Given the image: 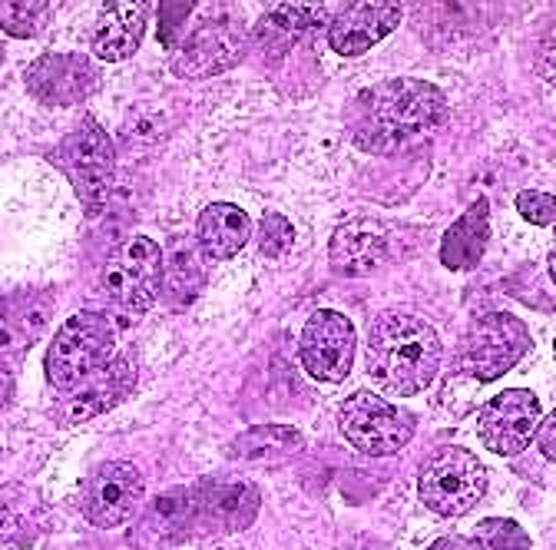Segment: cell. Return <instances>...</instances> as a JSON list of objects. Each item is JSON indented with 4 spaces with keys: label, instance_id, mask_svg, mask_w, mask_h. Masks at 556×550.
Returning a JSON list of instances; mask_svg holds the SVG:
<instances>
[{
    "label": "cell",
    "instance_id": "obj_1",
    "mask_svg": "<svg viewBox=\"0 0 556 550\" xmlns=\"http://www.w3.org/2000/svg\"><path fill=\"white\" fill-rule=\"evenodd\" d=\"M444 346L434 325L410 312H384L371 322L365 365L371 382L394 398L421 395L441 372Z\"/></svg>",
    "mask_w": 556,
    "mask_h": 550
},
{
    "label": "cell",
    "instance_id": "obj_2",
    "mask_svg": "<svg viewBox=\"0 0 556 550\" xmlns=\"http://www.w3.org/2000/svg\"><path fill=\"white\" fill-rule=\"evenodd\" d=\"M447 120L444 93L428 80H388L362 93L355 143L368 153H397L434 136Z\"/></svg>",
    "mask_w": 556,
    "mask_h": 550
},
{
    "label": "cell",
    "instance_id": "obj_3",
    "mask_svg": "<svg viewBox=\"0 0 556 550\" xmlns=\"http://www.w3.org/2000/svg\"><path fill=\"white\" fill-rule=\"evenodd\" d=\"M116 355V325L103 312H77L53 335L47 349V382L56 391H70L100 372Z\"/></svg>",
    "mask_w": 556,
    "mask_h": 550
},
{
    "label": "cell",
    "instance_id": "obj_4",
    "mask_svg": "<svg viewBox=\"0 0 556 550\" xmlns=\"http://www.w3.org/2000/svg\"><path fill=\"white\" fill-rule=\"evenodd\" d=\"M163 249L147 236H136L103 262L100 292L123 312H150L163 292Z\"/></svg>",
    "mask_w": 556,
    "mask_h": 550
},
{
    "label": "cell",
    "instance_id": "obj_5",
    "mask_svg": "<svg viewBox=\"0 0 556 550\" xmlns=\"http://www.w3.org/2000/svg\"><path fill=\"white\" fill-rule=\"evenodd\" d=\"M417 495L438 517H460L486 495V467L467 448H441L417 474Z\"/></svg>",
    "mask_w": 556,
    "mask_h": 550
},
{
    "label": "cell",
    "instance_id": "obj_6",
    "mask_svg": "<svg viewBox=\"0 0 556 550\" xmlns=\"http://www.w3.org/2000/svg\"><path fill=\"white\" fill-rule=\"evenodd\" d=\"M50 163L60 173H66V179L74 183L77 196L84 199L90 213L106 202L116 173V150L97 120H84L74 133H66L50 150Z\"/></svg>",
    "mask_w": 556,
    "mask_h": 550
},
{
    "label": "cell",
    "instance_id": "obj_7",
    "mask_svg": "<svg viewBox=\"0 0 556 550\" xmlns=\"http://www.w3.org/2000/svg\"><path fill=\"white\" fill-rule=\"evenodd\" d=\"M344 441L368 458H391L414 438V418L375 391L352 395L338 411Z\"/></svg>",
    "mask_w": 556,
    "mask_h": 550
},
{
    "label": "cell",
    "instance_id": "obj_8",
    "mask_svg": "<svg viewBox=\"0 0 556 550\" xmlns=\"http://www.w3.org/2000/svg\"><path fill=\"white\" fill-rule=\"evenodd\" d=\"M249 30L229 11H213L202 24H195L173 53V71L186 80L216 77L245 57Z\"/></svg>",
    "mask_w": 556,
    "mask_h": 550
},
{
    "label": "cell",
    "instance_id": "obj_9",
    "mask_svg": "<svg viewBox=\"0 0 556 550\" xmlns=\"http://www.w3.org/2000/svg\"><path fill=\"white\" fill-rule=\"evenodd\" d=\"M530 352V328L510 312H486L473 318L460 349V365L473 382L486 385L507 375Z\"/></svg>",
    "mask_w": 556,
    "mask_h": 550
},
{
    "label": "cell",
    "instance_id": "obj_10",
    "mask_svg": "<svg viewBox=\"0 0 556 550\" xmlns=\"http://www.w3.org/2000/svg\"><path fill=\"white\" fill-rule=\"evenodd\" d=\"M355 349H358L355 325L348 322L341 312H331V309H318L305 322L302 338H299V355H302L305 372L325 385L344 382L348 375H352Z\"/></svg>",
    "mask_w": 556,
    "mask_h": 550
},
{
    "label": "cell",
    "instance_id": "obj_11",
    "mask_svg": "<svg viewBox=\"0 0 556 550\" xmlns=\"http://www.w3.org/2000/svg\"><path fill=\"white\" fill-rule=\"evenodd\" d=\"M143 495H147L143 474L129 461H106L93 467L84 480V495H80L84 517L100 530H113L143 508Z\"/></svg>",
    "mask_w": 556,
    "mask_h": 550
},
{
    "label": "cell",
    "instance_id": "obj_12",
    "mask_svg": "<svg viewBox=\"0 0 556 550\" xmlns=\"http://www.w3.org/2000/svg\"><path fill=\"white\" fill-rule=\"evenodd\" d=\"M136 385V368L126 355H113L100 372H93L87 382H80L77 388L60 391V398L50 408V418L60 428H77L87 425L106 411H113L119 401H126V395Z\"/></svg>",
    "mask_w": 556,
    "mask_h": 550
},
{
    "label": "cell",
    "instance_id": "obj_13",
    "mask_svg": "<svg viewBox=\"0 0 556 550\" xmlns=\"http://www.w3.org/2000/svg\"><path fill=\"white\" fill-rule=\"evenodd\" d=\"M543 422L540 398L527 388H507L480 408L477 432L494 454H520Z\"/></svg>",
    "mask_w": 556,
    "mask_h": 550
},
{
    "label": "cell",
    "instance_id": "obj_14",
    "mask_svg": "<svg viewBox=\"0 0 556 550\" xmlns=\"http://www.w3.org/2000/svg\"><path fill=\"white\" fill-rule=\"evenodd\" d=\"M27 90L47 107H74L97 93L100 71L84 53H43L27 66Z\"/></svg>",
    "mask_w": 556,
    "mask_h": 550
},
{
    "label": "cell",
    "instance_id": "obj_15",
    "mask_svg": "<svg viewBox=\"0 0 556 550\" xmlns=\"http://www.w3.org/2000/svg\"><path fill=\"white\" fill-rule=\"evenodd\" d=\"M391 259V229L378 220H352L334 229L328 262L344 279H365Z\"/></svg>",
    "mask_w": 556,
    "mask_h": 550
},
{
    "label": "cell",
    "instance_id": "obj_16",
    "mask_svg": "<svg viewBox=\"0 0 556 550\" xmlns=\"http://www.w3.org/2000/svg\"><path fill=\"white\" fill-rule=\"evenodd\" d=\"M401 4H348L328 24V47L341 57H362L401 24Z\"/></svg>",
    "mask_w": 556,
    "mask_h": 550
},
{
    "label": "cell",
    "instance_id": "obj_17",
    "mask_svg": "<svg viewBox=\"0 0 556 550\" xmlns=\"http://www.w3.org/2000/svg\"><path fill=\"white\" fill-rule=\"evenodd\" d=\"M147 14L150 8L139 4V0H113V4H106L93 27V53L106 63L132 57L147 37Z\"/></svg>",
    "mask_w": 556,
    "mask_h": 550
},
{
    "label": "cell",
    "instance_id": "obj_18",
    "mask_svg": "<svg viewBox=\"0 0 556 550\" xmlns=\"http://www.w3.org/2000/svg\"><path fill=\"white\" fill-rule=\"evenodd\" d=\"M258 508H262V491L249 485V480H226V485L199 491V517L226 534L252 527Z\"/></svg>",
    "mask_w": 556,
    "mask_h": 550
},
{
    "label": "cell",
    "instance_id": "obj_19",
    "mask_svg": "<svg viewBox=\"0 0 556 550\" xmlns=\"http://www.w3.org/2000/svg\"><path fill=\"white\" fill-rule=\"evenodd\" d=\"M195 239H199V249L208 259H216V262L232 259L252 239V220H249V213L242 210V205L213 202V205H205V210L199 213Z\"/></svg>",
    "mask_w": 556,
    "mask_h": 550
},
{
    "label": "cell",
    "instance_id": "obj_20",
    "mask_svg": "<svg viewBox=\"0 0 556 550\" xmlns=\"http://www.w3.org/2000/svg\"><path fill=\"white\" fill-rule=\"evenodd\" d=\"M486 242H491V202L480 196V199H473L470 210L444 233L441 262L451 272H470L480 265Z\"/></svg>",
    "mask_w": 556,
    "mask_h": 550
},
{
    "label": "cell",
    "instance_id": "obj_21",
    "mask_svg": "<svg viewBox=\"0 0 556 550\" xmlns=\"http://www.w3.org/2000/svg\"><path fill=\"white\" fill-rule=\"evenodd\" d=\"M328 14H331V8H325V4H278V8H268L255 24V40H258V47L265 53L282 57L305 34H312Z\"/></svg>",
    "mask_w": 556,
    "mask_h": 550
},
{
    "label": "cell",
    "instance_id": "obj_22",
    "mask_svg": "<svg viewBox=\"0 0 556 550\" xmlns=\"http://www.w3.org/2000/svg\"><path fill=\"white\" fill-rule=\"evenodd\" d=\"M50 309H53L50 296L40 292H21L11 299H0V359L24 352L50 322Z\"/></svg>",
    "mask_w": 556,
    "mask_h": 550
},
{
    "label": "cell",
    "instance_id": "obj_23",
    "mask_svg": "<svg viewBox=\"0 0 556 550\" xmlns=\"http://www.w3.org/2000/svg\"><path fill=\"white\" fill-rule=\"evenodd\" d=\"M47 530V504L27 485L0 488V543L30 547Z\"/></svg>",
    "mask_w": 556,
    "mask_h": 550
},
{
    "label": "cell",
    "instance_id": "obj_24",
    "mask_svg": "<svg viewBox=\"0 0 556 550\" xmlns=\"http://www.w3.org/2000/svg\"><path fill=\"white\" fill-rule=\"evenodd\" d=\"M305 445L299 428L289 425H258L232 441V454L245 464H282Z\"/></svg>",
    "mask_w": 556,
    "mask_h": 550
},
{
    "label": "cell",
    "instance_id": "obj_25",
    "mask_svg": "<svg viewBox=\"0 0 556 550\" xmlns=\"http://www.w3.org/2000/svg\"><path fill=\"white\" fill-rule=\"evenodd\" d=\"M195 517H199V491L195 488H173L147 508L143 527L163 540H176L186 534V527Z\"/></svg>",
    "mask_w": 556,
    "mask_h": 550
},
{
    "label": "cell",
    "instance_id": "obj_26",
    "mask_svg": "<svg viewBox=\"0 0 556 550\" xmlns=\"http://www.w3.org/2000/svg\"><path fill=\"white\" fill-rule=\"evenodd\" d=\"M467 550H533L530 534L510 517H486L473 527Z\"/></svg>",
    "mask_w": 556,
    "mask_h": 550
},
{
    "label": "cell",
    "instance_id": "obj_27",
    "mask_svg": "<svg viewBox=\"0 0 556 550\" xmlns=\"http://www.w3.org/2000/svg\"><path fill=\"white\" fill-rule=\"evenodd\" d=\"M53 4L47 0H0V27H4L11 37H37L47 27Z\"/></svg>",
    "mask_w": 556,
    "mask_h": 550
},
{
    "label": "cell",
    "instance_id": "obj_28",
    "mask_svg": "<svg viewBox=\"0 0 556 550\" xmlns=\"http://www.w3.org/2000/svg\"><path fill=\"white\" fill-rule=\"evenodd\" d=\"M202 286V268L195 252L189 249H176L169 268L163 272V289L169 292V302H189Z\"/></svg>",
    "mask_w": 556,
    "mask_h": 550
},
{
    "label": "cell",
    "instance_id": "obj_29",
    "mask_svg": "<svg viewBox=\"0 0 556 550\" xmlns=\"http://www.w3.org/2000/svg\"><path fill=\"white\" fill-rule=\"evenodd\" d=\"M295 242V226L282 213H265L258 226V249L265 259H286Z\"/></svg>",
    "mask_w": 556,
    "mask_h": 550
},
{
    "label": "cell",
    "instance_id": "obj_30",
    "mask_svg": "<svg viewBox=\"0 0 556 550\" xmlns=\"http://www.w3.org/2000/svg\"><path fill=\"white\" fill-rule=\"evenodd\" d=\"M517 213L530 223V226H553L556 223V199L543 189H523L517 192Z\"/></svg>",
    "mask_w": 556,
    "mask_h": 550
},
{
    "label": "cell",
    "instance_id": "obj_31",
    "mask_svg": "<svg viewBox=\"0 0 556 550\" xmlns=\"http://www.w3.org/2000/svg\"><path fill=\"white\" fill-rule=\"evenodd\" d=\"M540 77H543L549 87H556V21L549 24L546 37H543V43H540Z\"/></svg>",
    "mask_w": 556,
    "mask_h": 550
},
{
    "label": "cell",
    "instance_id": "obj_32",
    "mask_svg": "<svg viewBox=\"0 0 556 550\" xmlns=\"http://www.w3.org/2000/svg\"><path fill=\"white\" fill-rule=\"evenodd\" d=\"M533 441H536L540 454H543L546 461H553V464H556V411H549V415L540 422V428H536Z\"/></svg>",
    "mask_w": 556,
    "mask_h": 550
},
{
    "label": "cell",
    "instance_id": "obj_33",
    "mask_svg": "<svg viewBox=\"0 0 556 550\" xmlns=\"http://www.w3.org/2000/svg\"><path fill=\"white\" fill-rule=\"evenodd\" d=\"M14 401V372H11V362L0 359V411Z\"/></svg>",
    "mask_w": 556,
    "mask_h": 550
},
{
    "label": "cell",
    "instance_id": "obj_34",
    "mask_svg": "<svg viewBox=\"0 0 556 550\" xmlns=\"http://www.w3.org/2000/svg\"><path fill=\"white\" fill-rule=\"evenodd\" d=\"M425 550H467L457 537H438L434 543H428Z\"/></svg>",
    "mask_w": 556,
    "mask_h": 550
},
{
    "label": "cell",
    "instance_id": "obj_35",
    "mask_svg": "<svg viewBox=\"0 0 556 550\" xmlns=\"http://www.w3.org/2000/svg\"><path fill=\"white\" fill-rule=\"evenodd\" d=\"M546 268H549V279L556 283V246H553V252H549V259H546Z\"/></svg>",
    "mask_w": 556,
    "mask_h": 550
},
{
    "label": "cell",
    "instance_id": "obj_36",
    "mask_svg": "<svg viewBox=\"0 0 556 550\" xmlns=\"http://www.w3.org/2000/svg\"><path fill=\"white\" fill-rule=\"evenodd\" d=\"M553 359H556V341H553Z\"/></svg>",
    "mask_w": 556,
    "mask_h": 550
}]
</instances>
